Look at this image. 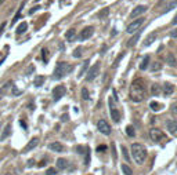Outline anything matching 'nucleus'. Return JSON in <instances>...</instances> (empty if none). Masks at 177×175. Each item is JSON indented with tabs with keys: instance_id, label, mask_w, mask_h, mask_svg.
I'll return each instance as SVG.
<instances>
[{
	"instance_id": "ddd939ff",
	"label": "nucleus",
	"mask_w": 177,
	"mask_h": 175,
	"mask_svg": "<svg viewBox=\"0 0 177 175\" xmlns=\"http://www.w3.org/2000/svg\"><path fill=\"white\" fill-rule=\"evenodd\" d=\"M140 36H141V29H140V31H137L136 33H133V36L127 40V47H134V46L137 44V41H139Z\"/></svg>"
},
{
	"instance_id": "9d476101",
	"label": "nucleus",
	"mask_w": 177,
	"mask_h": 175,
	"mask_svg": "<svg viewBox=\"0 0 177 175\" xmlns=\"http://www.w3.org/2000/svg\"><path fill=\"white\" fill-rule=\"evenodd\" d=\"M93 33H94V28H93V26H87V28H85V29L80 32V35H79V40L90 39V37L93 36Z\"/></svg>"
},
{
	"instance_id": "1a4fd4ad",
	"label": "nucleus",
	"mask_w": 177,
	"mask_h": 175,
	"mask_svg": "<svg viewBox=\"0 0 177 175\" xmlns=\"http://www.w3.org/2000/svg\"><path fill=\"white\" fill-rule=\"evenodd\" d=\"M97 128H98V131H100L101 134H104V135H109L111 134V126L108 124L107 120L101 119L98 123H97Z\"/></svg>"
},
{
	"instance_id": "ea45409f",
	"label": "nucleus",
	"mask_w": 177,
	"mask_h": 175,
	"mask_svg": "<svg viewBox=\"0 0 177 175\" xmlns=\"http://www.w3.org/2000/svg\"><path fill=\"white\" fill-rule=\"evenodd\" d=\"M47 54H48V53H47V48H43V50H42V57H43V61H44V64L47 62Z\"/></svg>"
},
{
	"instance_id": "c85d7f7f",
	"label": "nucleus",
	"mask_w": 177,
	"mask_h": 175,
	"mask_svg": "<svg viewBox=\"0 0 177 175\" xmlns=\"http://www.w3.org/2000/svg\"><path fill=\"white\" fill-rule=\"evenodd\" d=\"M43 83H44V76H36L35 80H33V84H35L36 87H40Z\"/></svg>"
},
{
	"instance_id": "37998d69",
	"label": "nucleus",
	"mask_w": 177,
	"mask_h": 175,
	"mask_svg": "<svg viewBox=\"0 0 177 175\" xmlns=\"http://www.w3.org/2000/svg\"><path fill=\"white\" fill-rule=\"evenodd\" d=\"M83 150H85V148H83V146H77V148H76V152L79 153V154H83V153H85Z\"/></svg>"
},
{
	"instance_id": "2eb2a0df",
	"label": "nucleus",
	"mask_w": 177,
	"mask_h": 175,
	"mask_svg": "<svg viewBox=\"0 0 177 175\" xmlns=\"http://www.w3.org/2000/svg\"><path fill=\"white\" fill-rule=\"evenodd\" d=\"M38 143H39V138H38V136H33L31 141L28 142V145L25 146L24 152H29V150H32V149H35V148L38 146Z\"/></svg>"
},
{
	"instance_id": "f704fd0d",
	"label": "nucleus",
	"mask_w": 177,
	"mask_h": 175,
	"mask_svg": "<svg viewBox=\"0 0 177 175\" xmlns=\"http://www.w3.org/2000/svg\"><path fill=\"white\" fill-rule=\"evenodd\" d=\"M73 58H80L82 57V47H77V48H75L73 50Z\"/></svg>"
},
{
	"instance_id": "cd10ccee",
	"label": "nucleus",
	"mask_w": 177,
	"mask_h": 175,
	"mask_svg": "<svg viewBox=\"0 0 177 175\" xmlns=\"http://www.w3.org/2000/svg\"><path fill=\"white\" fill-rule=\"evenodd\" d=\"M151 94L152 95H159L161 94V86L159 84H152V87H151Z\"/></svg>"
},
{
	"instance_id": "9b49d317",
	"label": "nucleus",
	"mask_w": 177,
	"mask_h": 175,
	"mask_svg": "<svg viewBox=\"0 0 177 175\" xmlns=\"http://www.w3.org/2000/svg\"><path fill=\"white\" fill-rule=\"evenodd\" d=\"M147 6H143V4H140V6H137V7L134 8L133 11L130 13V19H133V18H137L139 15H141V14H144L147 11Z\"/></svg>"
},
{
	"instance_id": "4d7b16f0",
	"label": "nucleus",
	"mask_w": 177,
	"mask_h": 175,
	"mask_svg": "<svg viewBox=\"0 0 177 175\" xmlns=\"http://www.w3.org/2000/svg\"><path fill=\"white\" fill-rule=\"evenodd\" d=\"M4 3V0H0V4H3Z\"/></svg>"
},
{
	"instance_id": "8fccbe9b",
	"label": "nucleus",
	"mask_w": 177,
	"mask_h": 175,
	"mask_svg": "<svg viewBox=\"0 0 177 175\" xmlns=\"http://www.w3.org/2000/svg\"><path fill=\"white\" fill-rule=\"evenodd\" d=\"M46 164H47V163H46V160H42V161H40V163H39L38 166H39V167H44V166H46Z\"/></svg>"
},
{
	"instance_id": "4be33fe9",
	"label": "nucleus",
	"mask_w": 177,
	"mask_h": 175,
	"mask_svg": "<svg viewBox=\"0 0 177 175\" xmlns=\"http://www.w3.org/2000/svg\"><path fill=\"white\" fill-rule=\"evenodd\" d=\"M75 36H76V31L73 28L69 29V31H67V33H65V39L68 40V41H72V40L75 39Z\"/></svg>"
},
{
	"instance_id": "79ce46f5",
	"label": "nucleus",
	"mask_w": 177,
	"mask_h": 175,
	"mask_svg": "<svg viewBox=\"0 0 177 175\" xmlns=\"http://www.w3.org/2000/svg\"><path fill=\"white\" fill-rule=\"evenodd\" d=\"M169 36H170V37H173V39H177V29L170 31V32H169Z\"/></svg>"
},
{
	"instance_id": "58836bf2",
	"label": "nucleus",
	"mask_w": 177,
	"mask_h": 175,
	"mask_svg": "<svg viewBox=\"0 0 177 175\" xmlns=\"http://www.w3.org/2000/svg\"><path fill=\"white\" fill-rule=\"evenodd\" d=\"M11 92H13V95H14V96L21 95V94H22V91H21V90H18L15 86H13V91H11Z\"/></svg>"
},
{
	"instance_id": "7ed1b4c3",
	"label": "nucleus",
	"mask_w": 177,
	"mask_h": 175,
	"mask_svg": "<svg viewBox=\"0 0 177 175\" xmlns=\"http://www.w3.org/2000/svg\"><path fill=\"white\" fill-rule=\"evenodd\" d=\"M131 154H133V159L137 164H140V166L144 164V161L147 159V150L141 143H133L131 145Z\"/></svg>"
},
{
	"instance_id": "a19ab883",
	"label": "nucleus",
	"mask_w": 177,
	"mask_h": 175,
	"mask_svg": "<svg viewBox=\"0 0 177 175\" xmlns=\"http://www.w3.org/2000/svg\"><path fill=\"white\" fill-rule=\"evenodd\" d=\"M57 174V170L55 168H48L46 171V175H55Z\"/></svg>"
},
{
	"instance_id": "7c9ffc66",
	"label": "nucleus",
	"mask_w": 177,
	"mask_h": 175,
	"mask_svg": "<svg viewBox=\"0 0 177 175\" xmlns=\"http://www.w3.org/2000/svg\"><path fill=\"white\" fill-rule=\"evenodd\" d=\"M126 134H127V136H130V138H133V136L136 135V131H134V127H131V126H127V127H126Z\"/></svg>"
},
{
	"instance_id": "a878e982",
	"label": "nucleus",
	"mask_w": 177,
	"mask_h": 175,
	"mask_svg": "<svg viewBox=\"0 0 177 175\" xmlns=\"http://www.w3.org/2000/svg\"><path fill=\"white\" fill-rule=\"evenodd\" d=\"M149 108H151L152 110H155V112H159V110H162L163 105L159 104V102H155V101H152V102L149 104Z\"/></svg>"
},
{
	"instance_id": "aec40b11",
	"label": "nucleus",
	"mask_w": 177,
	"mask_h": 175,
	"mask_svg": "<svg viewBox=\"0 0 177 175\" xmlns=\"http://www.w3.org/2000/svg\"><path fill=\"white\" fill-rule=\"evenodd\" d=\"M28 31V24L26 22H21V24L17 26V31H15V33L20 36V35H22V33H25Z\"/></svg>"
},
{
	"instance_id": "13d9d810",
	"label": "nucleus",
	"mask_w": 177,
	"mask_h": 175,
	"mask_svg": "<svg viewBox=\"0 0 177 175\" xmlns=\"http://www.w3.org/2000/svg\"><path fill=\"white\" fill-rule=\"evenodd\" d=\"M6 175H13V174H10V172H8V174H6Z\"/></svg>"
},
{
	"instance_id": "a211bd4d",
	"label": "nucleus",
	"mask_w": 177,
	"mask_h": 175,
	"mask_svg": "<svg viewBox=\"0 0 177 175\" xmlns=\"http://www.w3.org/2000/svg\"><path fill=\"white\" fill-rule=\"evenodd\" d=\"M166 64L169 65V66H176L177 65V59L173 53H168L166 54Z\"/></svg>"
},
{
	"instance_id": "20e7f679",
	"label": "nucleus",
	"mask_w": 177,
	"mask_h": 175,
	"mask_svg": "<svg viewBox=\"0 0 177 175\" xmlns=\"http://www.w3.org/2000/svg\"><path fill=\"white\" fill-rule=\"evenodd\" d=\"M115 102H116L115 99L109 96L108 105H109V114H111V119L114 120L115 123H119V120H120V112H119V109L116 108Z\"/></svg>"
},
{
	"instance_id": "864d4df0",
	"label": "nucleus",
	"mask_w": 177,
	"mask_h": 175,
	"mask_svg": "<svg viewBox=\"0 0 177 175\" xmlns=\"http://www.w3.org/2000/svg\"><path fill=\"white\" fill-rule=\"evenodd\" d=\"M33 163H35L33 160H29V161H28V167H32V166H33Z\"/></svg>"
},
{
	"instance_id": "6e6552de",
	"label": "nucleus",
	"mask_w": 177,
	"mask_h": 175,
	"mask_svg": "<svg viewBox=\"0 0 177 175\" xmlns=\"http://www.w3.org/2000/svg\"><path fill=\"white\" fill-rule=\"evenodd\" d=\"M65 94H67V88H65V86H55L54 90H53V99L57 102V101H60Z\"/></svg>"
},
{
	"instance_id": "0eeeda50",
	"label": "nucleus",
	"mask_w": 177,
	"mask_h": 175,
	"mask_svg": "<svg viewBox=\"0 0 177 175\" xmlns=\"http://www.w3.org/2000/svg\"><path fill=\"white\" fill-rule=\"evenodd\" d=\"M98 72H100V62H96V64L93 65L92 68H90V69L87 71V76H86V80H87V81H93V80L97 77Z\"/></svg>"
},
{
	"instance_id": "f3484780",
	"label": "nucleus",
	"mask_w": 177,
	"mask_h": 175,
	"mask_svg": "<svg viewBox=\"0 0 177 175\" xmlns=\"http://www.w3.org/2000/svg\"><path fill=\"white\" fill-rule=\"evenodd\" d=\"M156 36H158V33H156V32L149 33V35L147 36V39L144 40V47H149V46L154 43L155 40H156Z\"/></svg>"
},
{
	"instance_id": "423d86ee",
	"label": "nucleus",
	"mask_w": 177,
	"mask_h": 175,
	"mask_svg": "<svg viewBox=\"0 0 177 175\" xmlns=\"http://www.w3.org/2000/svg\"><path fill=\"white\" fill-rule=\"evenodd\" d=\"M149 138L154 141V142H159L162 139H165L166 135H165V132L159 130V128H151L149 130Z\"/></svg>"
},
{
	"instance_id": "473e14b6",
	"label": "nucleus",
	"mask_w": 177,
	"mask_h": 175,
	"mask_svg": "<svg viewBox=\"0 0 177 175\" xmlns=\"http://www.w3.org/2000/svg\"><path fill=\"white\" fill-rule=\"evenodd\" d=\"M108 13H109V8L105 7V8H102V10H101L97 15H98V18H100V19H102V18H105V17L108 15Z\"/></svg>"
},
{
	"instance_id": "f257e3e1",
	"label": "nucleus",
	"mask_w": 177,
	"mask_h": 175,
	"mask_svg": "<svg viewBox=\"0 0 177 175\" xmlns=\"http://www.w3.org/2000/svg\"><path fill=\"white\" fill-rule=\"evenodd\" d=\"M147 87L143 79H136L130 86V99L133 102H141L145 99Z\"/></svg>"
},
{
	"instance_id": "f8f14e48",
	"label": "nucleus",
	"mask_w": 177,
	"mask_h": 175,
	"mask_svg": "<svg viewBox=\"0 0 177 175\" xmlns=\"http://www.w3.org/2000/svg\"><path fill=\"white\" fill-rule=\"evenodd\" d=\"M166 128L172 135L177 136V120H168L166 121Z\"/></svg>"
},
{
	"instance_id": "b1692460",
	"label": "nucleus",
	"mask_w": 177,
	"mask_h": 175,
	"mask_svg": "<svg viewBox=\"0 0 177 175\" xmlns=\"http://www.w3.org/2000/svg\"><path fill=\"white\" fill-rule=\"evenodd\" d=\"M148 65H149V55H145L144 59L141 61V64H140V69L141 71H145L147 68H148Z\"/></svg>"
},
{
	"instance_id": "49530a36",
	"label": "nucleus",
	"mask_w": 177,
	"mask_h": 175,
	"mask_svg": "<svg viewBox=\"0 0 177 175\" xmlns=\"http://www.w3.org/2000/svg\"><path fill=\"white\" fill-rule=\"evenodd\" d=\"M68 119H69V116H68V114H62V116H61V121H62V123L68 121Z\"/></svg>"
},
{
	"instance_id": "4468645a",
	"label": "nucleus",
	"mask_w": 177,
	"mask_h": 175,
	"mask_svg": "<svg viewBox=\"0 0 177 175\" xmlns=\"http://www.w3.org/2000/svg\"><path fill=\"white\" fill-rule=\"evenodd\" d=\"M161 91L163 92L165 96H170L174 92V87H173V84H170V83H165V84H163V88H162Z\"/></svg>"
},
{
	"instance_id": "bb28decb",
	"label": "nucleus",
	"mask_w": 177,
	"mask_h": 175,
	"mask_svg": "<svg viewBox=\"0 0 177 175\" xmlns=\"http://www.w3.org/2000/svg\"><path fill=\"white\" fill-rule=\"evenodd\" d=\"M120 170H122V172L125 175H133V170L129 167V164H122L120 166Z\"/></svg>"
},
{
	"instance_id": "c756f323",
	"label": "nucleus",
	"mask_w": 177,
	"mask_h": 175,
	"mask_svg": "<svg viewBox=\"0 0 177 175\" xmlns=\"http://www.w3.org/2000/svg\"><path fill=\"white\" fill-rule=\"evenodd\" d=\"M87 68H89V61H85V62H83V66H82V69H80L79 75H77V77H82V76L85 75V72L87 71Z\"/></svg>"
},
{
	"instance_id": "a18cd8bd",
	"label": "nucleus",
	"mask_w": 177,
	"mask_h": 175,
	"mask_svg": "<svg viewBox=\"0 0 177 175\" xmlns=\"http://www.w3.org/2000/svg\"><path fill=\"white\" fill-rule=\"evenodd\" d=\"M104 150H107V146H105V145H101V146L97 148V152H98V153H100V152H104Z\"/></svg>"
},
{
	"instance_id": "603ef678",
	"label": "nucleus",
	"mask_w": 177,
	"mask_h": 175,
	"mask_svg": "<svg viewBox=\"0 0 177 175\" xmlns=\"http://www.w3.org/2000/svg\"><path fill=\"white\" fill-rule=\"evenodd\" d=\"M172 25H177V14H176V17L173 18V21H172Z\"/></svg>"
},
{
	"instance_id": "09e8293b",
	"label": "nucleus",
	"mask_w": 177,
	"mask_h": 175,
	"mask_svg": "<svg viewBox=\"0 0 177 175\" xmlns=\"http://www.w3.org/2000/svg\"><path fill=\"white\" fill-rule=\"evenodd\" d=\"M112 154H114V159H116L118 156H116V150H115V145L112 143Z\"/></svg>"
},
{
	"instance_id": "3c124183",
	"label": "nucleus",
	"mask_w": 177,
	"mask_h": 175,
	"mask_svg": "<svg viewBox=\"0 0 177 175\" xmlns=\"http://www.w3.org/2000/svg\"><path fill=\"white\" fill-rule=\"evenodd\" d=\"M4 28H6V22H3V24L0 25V35L3 33V29H4Z\"/></svg>"
},
{
	"instance_id": "de8ad7c7",
	"label": "nucleus",
	"mask_w": 177,
	"mask_h": 175,
	"mask_svg": "<svg viewBox=\"0 0 177 175\" xmlns=\"http://www.w3.org/2000/svg\"><path fill=\"white\" fill-rule=\"evenodd\" d=\"M172 113H173V114H177V105H173V106H172Z\"/></svg>"
},
{
	"instance_id": "72a5a7b5",
	"label": "nucleus",
	"mask_w": 177,
	"mask_h": 175,
	"mask_svg": "<svg viewBox=\"0 0 177 175\" xmlns=\"http://www.w3.org/2000/svg\"><path fill=\"white\" fill-rule=\"evenodd\" d=\"M122 154H123L125 160L129 163V161H130V156H129V152H127V149H126V146H122Z\"/></svg>"
},
{
	"instance_id": "bf43d9fd",
	"label": "nucleus",
	"mask_w": 177,
	"mask_h": 175,
	"mask_svg": "<svg viewBox=\"0 0 177 175\" xmlns=\"http://www.w3.org/2000/svg\"><path fill=\"white\" fill-rule=\"evenodd\" d=\"M0 128H1V123H0Z\"/></svg>"
},
{
	"instance_id": "2f4dec72",
	"label": "nucleus",
	"mask_w": 177,
	"mask_h": 175,
	"mask_svg": "<svg viewBox=\"0 0 177 175\" xmlns=\"http://www.w3.org/2000/svg\"><path fill=\"white\" fill-rule=\"evenodd\" d=\"M82 98L85 99V101H89L90 99V94H89V90L86 87L82 88Z\"/></svg>"
},
{
	"instance_id": "412c9836",
	"label": "nucleus",
	"mask_w": 177,
	"mask_h": 175,
	"mask_svg": "<svg viewBox=\"0 0 177 175\" xmlns=\"http://www.w3.org/2000/svg\"><path fill=\"white\" fill-rule=\"evenodd\" d=\"M176 7H177V0H172V1L169 3V4H168L166 7H165L163 10H162V14H166V13L172 11L173 8H176Z\"/></svg>"
},
{
	"instance_id": "39448f33",
	"label": "nucleus",
	"mask_w": 177,
	"mask_h": 175,
	"mask_svg": "<svg viewBox=\"0 0 177 175\" xmlns=\"http://www.w3.org/2000/svg\"><path fill=\"white\" fill-rule=\"evenodd\" d=\"M144 21H145V18H139V19H134L131 24L127 25V28H126V32L133 35V33H136L137 31H140V28H141V25L144 24Z\"/></svg>"
},
{
	"instance_id": "c9c22d12",
	"label": "nucleus",
	"mask_w": 177,
	"mask_h": 175,
	"mask_svg": "<svg viewBox=\"0 0 177 175\" xmlns=\"http://www.w3.org/2000/svg\"><path fill=\"white\" fill-rule=\"evenodd\" d=\"M161 69H162V65L159 62H155V64L151 65V71L152 72H158V71H161Z\"/></svg>"
},
{
	"instance_id": "5fc2aeb1",
	"label": "nucleus",
	"mask_w": 177,
	"mask_h": 175,
	"mask_svg": "<svg viewBox=\"0 0 177 175\" xmlns=\"http://www.w3.org/2000/svg\"><path fill=\"white\" fill-rule=\"evenodd\" d=\"M33 71H35V68H33V66H31V68H29V71H28V75H29V73H32Z\"/></svg>"
},
{
	"instance_id": "f03ea898",
	"label": "nucleus",
	"mask_w": 177,
	"mask_h": 175,
	"mask_svg": "<svg viewBox=\"0 0 177 175\" xmlns=\"http://www.w3.org/2000/svg\"><path fill=\"white\" fill-rule=\"evenodd\" d=\"M73 69V66L68 62H58V64L55 65V69L53 72V79L54 80H61L62 77H65L68 73H71Z\"/></svg>"
},
{
	"instance_id": "dca6fc26",
	"label": "nucleus",
	"mask_w": 177,
	"mask_h": 175,
	"mask_svg": "<svg viewBox=\"0 0 177 175\" xmlns=\"http://www.w3.org/2000/svg\"><path fill=\"white\" fill-rule=\"evenodd\" d=\"M48 149L55 152V153H61V152H64V146L60 142H51L48 143Z\"/></svg>"
},
{
	"instance_id": "393cba45",
	"label": "nucleus",
	"mask_w": 177,
	"mask_h": 175,
	"mask_svg": "<svg viewBox=\"0 0 177 175\" xmlns=\"http://www.w3.org/2000/svg\"><path fill=\"white\" fill-rule=\"evenodd\" d=\"M10 87H13V81H11V80H10V81H7V83L3 86V87L0 88V99H1V95H3L4 92H7V90Z\"/></svg>"
},
{
	"instance_id": "c03bdc74",
	"label": "nucleus",
	"mask_w": 177,
	"mask_h": 175,
	"mask_svg": "<svg viewBox=\"0 0 177 175\" xmlns=\"http://www.w3.org/2000/svg\"><path fill=\"white\" fill-rule=\"evenodd\" d=\"M39 8H40V6H35V7H32L31 10H29V14H33V13H36Z\"/></svg>"
},
{
	"instance_id": "5701e85b",
	"label": "nucleus",
	"mask_w": 177,
	"mask_h": 175,
	"mask_svg": "<svg viewBox=\"0 0 177 175\" xmlns=\"http://www.w3.org/2000/svg\"><path fill=\"white\" fill-rule=\"evenodd\" d=\"M10 132H11V126H10V124H7V126H6V128H4V131H3V132H1V135H0V141H4V139L10 135Z\"/></svg>"
},
{
	"instance_id": "4c0bfd02",
	"label": "nucleus",
	"mask_w": 177,
	"mask_h": 175,
	"mask_svg": "<svg viewBox=\"0 0 177 175\" xmlns=\"http://www.w3.org/2000/svg\"><path fill=\"white\" fill-rule=\"evenodd\" d=\"M123 57H125V53H120V54L118 55V58H116V59H115V62H114V68H116V66L119 65V61H120V59H122Z\"/></svg>"
},
{
	"instance_id": "6ab92c4d",
	"label": "nucleus",
	"mask_w": 177,
	"mask_h": 175,
	"mask_svg": "<svg viewBox=\"0 0 177 175\" xmlns=\"http://www.w3.org/2000/svg\"><path fill=\"white\" fill-rule=\"evenodd\" d=\"M69 166V163H68V160L67 159H58L57 160V168L58 170H67Z\"/></svg>"
},
{
	"instance_id": "e433bc0d",
	"label": "nucleus",
	"mask_w": 177,
	"mask_h": 175,
	"mask_svg": "<svg viewBox=\"0 0 177 175\" xmlns=\"http://www.w3.org/2000/svg\"><path fill=\"white\" fill-rule=\"evenodd\" d=\"M86 156H85V164L86 166H89V163H90V149H86Z\"/></svg>"
},
{
	"instance_id": "6e6d98bb",
	"label": "nucleus",
	"mask_w": 177,
	"mask_h": 175,
	"mask_svg": "<svg viewBox=\"0 0 177 175\" xmlns=\"http://www.w3.org/2000/svg\"><path fill=\"white\" fill-rule=\"evenodd\" d=\"M20 124H21V126H22L24 128H26V124H25V123H24V121H20Z\"/></svg>"
}]
</instances>
